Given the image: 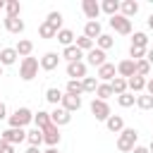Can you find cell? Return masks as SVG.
<instances>
[{"label":"cell","mask_w":153,"mask_h":153,"mask_svg":"<svg viewBox=\"0 0 153 153\" xmlns=\"http://www.w3.org/2000/svg\"><path fill=\"white\" fill-rule=\"evenodd\" d=\"M136 139H139V131L134 127H124L120 131V136H117V148L122 153H131L136 148Z\"/></svg>","instance_id":"1"},{"label":"cell","mask_w":153,"mask_h":153,"mask_svg":"<svg viewBox=\"0 0 153 153\" xmlns=\"http://www.w3.org/2000/svg\"><path fill=\"white\" fill-rule=\"evenodd\" d=\"M7 122H10V127H14V129H24L29 122H33V112H31L29 108H17V110L7 117Z\"/></svg>","instance_id":"2"},{"label":"cell","mask_w":153,"mask_h":153,"mask_svg":"<svg viewBox=\"0 0 153 153\" xmlns=\"http://www.w3.org/2000/svg\"><path fill=\"white\" fill-rule=\"evenodd\" d=\"M38 67H41V60H36V57H24L22 65H19V76H22L24 81H31V79L38 76Z\"/></svg>","instance_id":"3"},{"label":"cell","mask_w":153,"mask_h":153,"mask_svg":"<svg viewBox=\"0 0 153 153\" xmlns=\"http://www.w3.org/2000/svg\"><path fill=\"white\" fill-rule=\"evenodd\" d=\"M91 115H93L96 120H100V122H108V117L112 115L108 100H98V98H93V100H91Z\"/></svg>","instance_id":"4"},{"label":"cell","mask_w":153,"mask_h":153,"mask_svg":"<svg viewBox=\"0 0 153 153\" xmlns=\"http://www.w3.org/2000/svg\"><path fill=\"white\" fill-rule=\"evenodd\" d=\"M110 26H112L117 33H122V36H129V33H131V19H127V17H122V14L110 17Z\"/></svg>","instance_id":"5"},{"label":"cell","mask_w":153,"mask_h":153,"mask_svg":"<svg viewBox=\"0 0 153 153\" xmlns=\"http://www.w3.org/2000/svg\"><path fill=\"white\" fill-rule=\"evenodd\" d=\"M10 146H17V143H22V141H26V131L24 129H14V127H10V129H5L2 134H0Z\"/></svg>","instance_id":"6"},{"label":"cell","mask_w":153,"mask_h":153,"mask_svg":"<svg viewBox=\"0 0 153 153\" xmlns=\"http://www.w3.org/2000/svg\"><path fill=\"white\" fill-rule=\"evenodd\" d=\"M81 10H84V14H86V19H88V22H98L100 2H96V0H84V2H81Z\"/></svg>","instance_id":"7"},{"label":"cell","mask_w":153,"mask_h":153,"mask_svg":"<svg viewBox=\"0 0 153 153\" xmlns=\"http://www.w3.org/2000/svg\"><path fill=\"white\" fill-rule=\"evenodd\" d=\"M50 122H53L55 127H65V124L72 122V112H67L65 108H55V110L50 112Z\"/></svg>","instance_id":"8"},{"label":"cell","mask_w":153,"mask_h":153,"mask_svg":"<svg viewBox=\"0 0 153 153\" xmlns=\"http://www.w3.org/2000/svg\"><path fill=\"white\" fill-rule=\"evenodd\" d=\"M43 143H48V148H55L60 143V129L55 124H48L43 129Z\"/></svg>","instance_id":"9"},{"label":"cell","mask_w":153,"mask_h":153,"mask_svg":"<svg viewBox=\"0 0 153 153\" xmlns=\"http://www.w3.org/2000/svg\"><path fill=\"white\" fill-rule=\"evenodd\" d=\"M67 76L76 79V81L86 79V62H69L67 65Z\"/></svg>","instance_id":"10"},{"label":"cell","mask_w":153,"mask_h":153,"mask_svg":"<svg viewBox=\"0 0 153 153\" xmlns=\"http://www.w3.org/2000/svg\"><path fill=\"white\" fill-rule=\"evenodd\" d=\"M60 60H62V55H57V53H45L43 57H41V69H45V72H53L57 65H60Z\"/></svg>","instance_id":"11"},{"label":"cell","mask_w":153,"mask_h":153,"mask_svg":"<svg viewBox=\"0 0 153 153\" xmlns=\"http://www.w3.org/2000/svg\"><path fill=\"white\" fill-rule=\"evenodd\" d=\"M134 74H136V62H134V60H122V62L117 65V76L131 79Z\"/></svg>","instance_id":"12"},{"label":"cell","mask_w":153,"mask_h":153,"mask_svg":"<svg viewBox=\"0 0 153 153\" xmlns=\"http://www.w3.org/2000/svg\"><path fill=\"white\" fill-rule=\"evenodd\" d=\"M86 62L93 65V67H103V65H105V50H100V48L88 50V53H86Z\"/></svg>","instance_id":"13"},{"label":"cell","mask_w":153,"mask_h":153,"mask_svg":"<svg viewBox=\"0 0 153 153\" xmlns=\"http://www.w3.org/2000/svg\"><path fill=\"white\" fill-rule=\"evenodd\" d=\"M62 108L67 112H76L81 108V96H72V93H65L62 96Z\"/></svg>","instance_id":"14"},{"label":"cell","mask_w":153,"mask_h":153,"mask_svg":"<svg viewBox=\"0 0 153 153\" xmlns=\"http://www.w3.org/2000/svg\"><path fill=\"white\" fill-rule=\"evenodd\" d=\"M115 76H117V67H115L112 62H105L103 67H98V79H103V81L110 84Z\"/></svg>","instance_id":"15"},{"label":"cell","mask_w":153,"mask_h":153,"mask_svg":"<svg viewBox=\"0 0 153 153\" xmlns=\"http://www.w3.org/2000/svg\"><path fill=\"white\" fill-rule=\"evenodd\" d=\"M60 55H62V60H67V65H69V62H81V57H84V53H81L76 45H69V48H65Z\"/></svg>","instance_id":"16"},{"label":"cell","mask_w":153,"mask_h":153,"mask_svg":"<svg viewBox=\"0 0 153 153\" xmlns=\"http://www.w3.org/2000/svg\"><path fill=\"white\" fill-rule=\"evenodd\" d=\"M100 22H86V26H84V36L86 38H91V41H98L100 38Z\"/></svg>","instance_id":"17"},{"label":"cell","mask_w":153,"mask_h":153,"mask_svg":"<svg viewBox=\"0 0 153 153\" xmlns=\"http://www.w3.org/2000/svg\"><path fill=\"white\" fill-rule=\"evenodd\" d=\"M14 50H17L19 57H31V53H33V43L26 41V38H19L17 45H14Z\"/></svg>","instance_id":"18"},{"label":"cell","mask_w":153,"mask_h":153,"mask_svg":"<svg viewBox=\"0 0 153 153\" xmlns=\"http://www.w3.org/2000/svg\"><path fill=\"white\" fill-rule=\"evenodd\" d=\"M5 29L10 33H22L24 31V22L19 17H5Z\"/></svg>","instance_id":"19"},{"label":"cell","mask_w":153,"mask_h":153,"mask_svg":"<svg viewBox=\"0 0 153 153\" xmlns=\"http://www.w3.org/2000/svg\"><path fill=\"white\" fill-rule=\"evenodd\" d=\"M146 81H148V79L139 76V74H134L131 79H127V84H129V91H131V93H141V91H146Z\"/></svg>","instance_id":"20"},{"label":"cell","mask_w":153,"mask_h":153,"mask_svg":"<svg viewBox=\"0 0 153 153\" xmlns=\"http://www.w3.org/2000/svg\"><path fill=\"white\" fill-rule=\"evenodd\" d=\"M105 127H108L112 134H120V131L124 129V120H122V115H110L108 122H105Z\"/></svg>","instance_id":"21"},{"label":"cell","mask_w":153,"mask_h":153,"mask_svg":"<svg viewBox=\"0 0 153 153\" xmlns=\"http://www.w3.org/2000/svg\"><path fill=\"white\" fill-rule=\"evenodd\" d=\"M17 57H19V55H17V50H14V48H2V50H0V65H2V67L14 65V62H17Z\"/></svg>","instance_id":"22"},{"label":"cell","mask_w":153,"mask_h":153,"mask_svg":"<svg viewBox=\"0 0 153 153\" xmlns=\"http://www.w3.org/2000/svg\"><path fill=\"white\" fill-rule=\"evenodd\" d=\"M120 10H122V17L131 19V17L139 12V2H136V0H124V2L120 5Z\"/></svg>","instance_id":"23"},{"label":"cell","mask_w":153,"mask_h":153,"mask_svg":"<svg viewBox=\"0 0 153 153\" xmlns=\"http://www.w3.org/2000/svg\"><path fill=\"white\" fill-rule=\"evenodd\" d=\"M120 5H122V2H117V0H103V2H100V12H105L108 17H115V14L120 12Z\"/></svg>","instance_id":"24"},{"label":"cell","mask_w":153,"mask_h":153,"mask_svg":"<svg viewBox=\"0 0 153 153\" xmlns=\"http://www.w3.org/2000/svg\"><path fill=\"white\" fill-rule=\"evenodd\" d=\"M26 141H29V146H41L43 143V129H38V127H33L31 131H26Z\"/></svg>","instance_id":"25"},{"label":"cell","mask_w":153,"mask_h":153,"mask_svg":"<svg viewBox=\"0 0 153 153\" xmlns=\"http://www.w3.org/2000/svg\"><path fill=\"white\" fill-rule=\"evenodd\" d=\"M110 86H112V93H115V96H122V93H127V88H129L127 79H122V76H115V79L110 81Z\"/></svg>","instance_id":"26"},{"label":"cell","mask_w":153,"mask_h":153,"mask_svg":"<svg viewBox=\"0 0 153 153\" xmlns=\"http://www.w3.org/2000/svg\"><path fill=\"white\" fill-rule=\"evenodd\" d=\"M38 33H41V38H57V29L53 26V24H48V22H43L41 26H38Z\"/></svg>","instance_id":"27"},{"label":"cell","mask_w":153,"mask_h":153,"mask_svg":"<svg viewBox=\"0 0 153 153\" xmlns=\"http://www.w3.org/2000/svg\"><path fill=\"white\" fill-rule=\"evenodd\" d=\"M57 41L65 45V48H69V45H74V41H76V36H74V31H69V29H62L60 33H57Z\"/></svg>","instance_id":"28"},{"label":"cell","mask_w":153,"mask_h":153,"mask_svg":"<svg viewBox=\"0 0 153 153\" xmlns=\"http://www.w3.org/2000/svg\"><path fill=\"white\" fill-rule=\"evenodd\" d=\"M33 122H36L38 129H45L48 124H53V122H50V112H45V110H38V112L33 115Z\"/></svg>","instance_id":"29"},{"label":"cell","mask_w":153,"mask_h":153,"mask_svg":"<svg viewBox=\"0 0 153 153\" xmlns=\"http://www.w3.org/2000/svg\"><path fill=\"white\" fill-rule=\"evenodd\" d=\"M131 45H134V48H146V50H148V36H146L143 31H134Z\"/></svg>","instance_id":"30"},{"label":"cell","mask_w":153,"mask_h":153,"mask_svg":"<svg viewBox=\"0 0 153 153\" xmlns=\"http://www.w3.org/2000/svg\"><path fill=\"white\" fill-rule=\"evenodd\" d=\"M45 100H48V103H53V105L57 108V103H62V91H60V88H55V86H50V88L45 91Z\"/></svg>","instance_id":"31"},{"label":"cell","mask_w":153,"mask_h":153,"mask_svg":"<svg viewBox=\"0 0 153 153\" xmlns=\"http://www.w3.org/2000/svg\"><path fill=\"white\" fill-rule=\"evenodd\" d=\"M112 45H115V38L110 33H100V38L96 41V48H100V50H110Z\"/></svg>","instance_id":"32"},{"label":"cell","mask_w":153,"mask_h":153,"mask_svg":"<svg viewBox=\"0 0 153 153\" xmlns=\"http://www.w3.org/2000/svg\"><path fill=\"white\" fill-rule=\"evenodd\" d=\"M5 12H7V17H19V12H22L19 0H7L5 2Z\"/></svg>","instance_id":"33"},{"label":"cell","mask_w":153,"mask_h":153,"mask_svg":"<svg viewBox=\"0 0 153 153\" xmlns=\"http://www.w3.org/2000/svg\"><path fill=\"white\" fill-rule=\"evenodd\" d=\"M93 43H96V41H91V38H86V36H79V38L74 41V45H76L81 53H84V50H86V53H88V50H93V48H96Z\"/></svg>","instance_id":"34"},{"label":"cell","mask_w":153,"mask_h":153,"mask_svg":"<svg viewBox=\"0 0 153 153\" xmlns=\"http://www.w3.org/2000/svg\"><path fill=\"white\" fill-rule=\"evenodd\" d=\"M96 96H98V100H108V98L115 96V93H112V86H110V84H98Z\"/></svg>","instance_id":"35"},{"label":"cell","mask_w":153,"mask_h":153,"mask_svg":"<svg viewBox=\"0 0 153 153\" xmlns=\"http://www.w3.org/2000/svg\"><path fill=\"white\" fill-rule=\"evenodd\" d=\"M136 105H139L141 110H153V96H148V93L136 96Z\"/></svg>","instance_id":"36"},{"label":"cell","mask_w":153,"mask_h":153,"mask_svg":"<svg viewBox=\"0 0 153 153\" xmlns=\"http://www.w3.org/2000/svg\"><path fill=\"white\" fill-rule=\"evenodd\" d=\"M81 84H84V93H96V88H98V79L96 76H86V79H81Z\"/></svg>","instance_id":"37"},{"label":"cell","mask_w":153,"mask_h":153,"mask_svg":"<svg viewBox=\"0 0 153 153\" xmlns=\"http://www.w3.org/2000/svg\"><path fill=\"white\" fill-rule=\"evenodd\" d=\"M67 93H72V96H81V93H84V84L76 81V79H69V81H67Z\"/></svg>","instance_id":"38"},{"label":"cell","mask_w":153,"mask_h":153,"mask_svg":"<svg viewBox=\"0 0 153 153\" xmlns=\"http://www.w3.org/2000/svg\"><path fill=\"white\" fill-rule=\"evenodd\" d=\"M146 48H134V45H129V60H134V62H139V60H146Z\"/></svg>","instance_id":"39"},{"label":"cell","mask_w":153,"mask_h":153,"mask_svg":"<svg viewBox=\"0 0 153 153\" xmlns=\"http://www.w3.org/2000/svg\"><path fill=\"white\" fill-rule=\"evenodd\" d=\"M117 103H120L122 108H131V105L136 103V98H134V93H131V91H127V93L117 96Z\"/></svg>","instance_id":"40"},{"label":"cell","mask_w":153,"mask_h":153,"mask_svg":"<svg viewBox=\"0 0 153 153\" xmlns=\"http://www.w3.org/2000/svg\"><path fill=\"white\" fill-rule=\"evenodd\" d=\"M45 22H48V24H53L57 31H62V14H60V12H50Z\"/></svg>","instance_id":"41"},{"label":"cell","mask_w":153,"mask_h":153,"mask_svg":"<svg viewBox=\"0 0 153 153\" xmlns=\"http://www.w3.org/2000/svg\"><path fill=\"white\" fill-rule=\"evenodd\" d=\"M136 74H139V76H143V79H146V76H148V74H151V65H148V62H146V60H139V62H136Z\"/></svg>","instance_id":"42"},{"label":"cell","mask_w":153,"mask_h":153,"mask_svg":"<svg viewBox=\"0 0 153 153\" xmlns=\"http://www.w3.org/2000/svg\"><path fill=\"white\" fill-rule=\"evenodd\" d=\"M0 153H14V146H10L2 136H0Z\"/></svg>","instance_id":"43"},{"label":"cell","mask_w":153,"mask_h":153,"mask_svg":"<svg viewBox=\"0 0 153 153\" xmlns=\"http://www.w3.org/2000/svg\"><path fill=\"white\" fill-rule=\"evenodd\" d=\"M5 117H10V115H7V105L0 103V120H5Z\"/></svg>","instance_id":"44"},{"label":"cell","mask_w":153,"mask_h":153,"mask_svg":"<svg viewBox=\"0 0 153 153\" xmlns=\"http://www.w3.org/2000/svg\"><path fill=\"white\" fill-rule=\"evenodd\" d=\"M131 153H151V151H148V146H136Z\"/></svg>","instance_id":"45"},{"label":"cell","mask_w":153,"mask_h":153,"mask_svg":"<svg viewBox=\"0 0 153 153\" xmlns=\"http://www.w3.org/2000/svg\"><path fill=\"white\" fill-rule=\"evenodd\" d=\"M146 93H148V96H153V79H148V81H146Z\"/></svg>","instance_id":"46"},{"label":"cell","mask_w":153,"mask_h":153,"mask_svg":"<svg viewBox=\"0 0 153 153\" xmlns=\"http://www.w3.org/2000/svg\"><path fill=\"white\" fill-rule=\"evenodd\" d=\"M146 62L153 65V48H148V53H146Z\"/></svg>","instance_id":"47"},{"label":"cell","mask_w":153,"mask_h":153,"mask_svg":"<svg viewBox=\"0 0 153 153\" xmlns=\"http://www.w3.org/2000/svg\"><path fill=\"white\" fill-rule=\"evenodd\" d=\"M146 24H148V29L153 31V14H148V19H146Z\"/></svg>","instance_id":"48"},{"label":"cell","mask_w":153,"mask_h":153,"mask_svg":"<svg viewBox=\"0 0 153 153\" xmlns=\"http://www.w3.org/2000/svg\"><path fill=\"white\" fill-rule=\"evenodd\" d=\"M26 153H41V151H38L36 146H29V151H26Z\"/></svg>","instance_id":"49"},{"label":"cell","mask_w":153,"mask_h":153,"mask_svg":"<svg viewBox=\"0 0 153 153\" xmlns=\"http://www.w3.org/2000/svg\"><path fill=\"white\" fill-rule=\"evenodd\" d=\"M43 153H57V148H48V151H43Z\"/></svg>","instance_id":"50"},{"label":"cell","mask_w":153,"mask_h":153,"mask_svg":"<svg viewBox=\"0 0 153 153\" xmlns=\"http://www.w3.org/2000/svg\"><path fill=\"white\" fill-rule=\"evenodd\" d=\"M0 10H5V0H0Z\"/></svg>","instance_id":"51"},{"label":"cell","mask_w":153,"mask_h":153,"mask_svg":"<svg viewBox=\"0 0 153 153\" xmlns=\"http://www.w3.org/2000/svg\"><path fill=\"white\" fill-rule=\"evenodd\" d=\"M148 151H151V153H153V141H151V146H148Z\"/></svg>","instance_id":"52"},{"label":"cell","mask_w":153,"mask_h":153,"mask_svg":"<svg viewBox=\"0 0 153 153\" xmlns=\"http://www.w3.org/2000/svg\"><path fill=\"white\" fill-rule=\"evenodd\" d=\"M0 76H2V65H0Z\"/></svg>","instance_id":"53"}]
</instances>
